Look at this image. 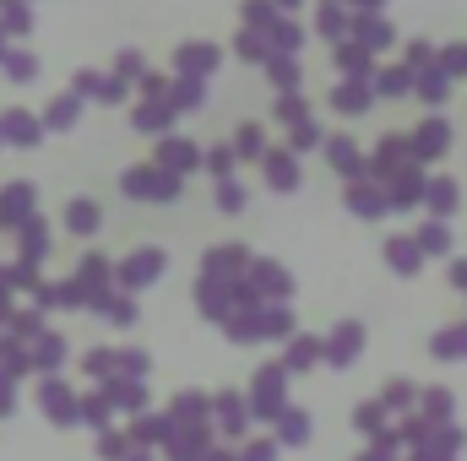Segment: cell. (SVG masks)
I'll use <instances>...</instances> for the list:
<instances>
[{
  "label": "cell",
  "instance_id": "1",
  "mask_svg": "<svg viewBox=\"0 0 467 461\" xmlns=\"http://www.w3.org/2000/svg\"><path fill=\"white\" fill-rule=\"evenodd\" d=\"M244 407H250V418H277V413L288 407V369H283V364H266V369L255 374Z\"/></svg>",
  "mask_w": 467,
  "mask_h": 461
},
{
  "label": "cell",
  "instance_id": "2",
  "mask_svg": "<svg viewBox=\"0 0 467 461\" xmlns=\"http://www.w3.org/2000/svg\"><path fill=\"white\" fill-rule=\"evenodd\" d=\"M358 353H364V326H358V321H343V326L321 343V358H327L332 369H348Z\"/></svg>",
  "mask_w": 467,
  "mask_h": 461
},
{
  "label": "cell",
  "instance_id": "3",
  "mask_svg": "<svg viewBox=\"0 0 467 461\" xmlns=\"http://www.w3.org/2000/svg\"><path fill=\"white\" fill-rule=\"evenodd\" d=\"M38 402H44V413H49L55 424H82V402H77V396H71V391L55 380V374L38 385Z\"/></svg>",
  "mask_w": 467,
  "mask_h": 461
},
{
  "label": "cell",
  "instance_id": "4",
  "mask_svg": "<svg viewBox=\"0 0 467 461\" xmlns=\"http://www.w3.org/2000/svg\"><path fill=\"white\" fill-rule=\"evenodd\" d=\"M244 271H250V288H255L261 304H266V299H288V288H294L277 261H255V266H244Z\"/></svg>",
  "mask_w": 467,
  "mask_h": 461
},
{
  "label": "cell",
  "instance_id": "5",
  "mask_svg": "<svg viewBox=\"0 0 467 461\" xmlns=\"http://www.w3.org/2000/svg\"><path fill=\"white\" fill-rule=\"evenodd\" d=\"M196 304H202V315H207V321H229V315H234L229 282H218V277H202V288H196Z\"/></svg>",
  "mask_w": 467,
  "mask_h": 461
},
{
  "label": "cell",
  "instance_id": "6",
  "mask_svg": "<svg viewBox=\"0 0 467 461\" xmlns=\"http://www.w3.org/2000/svg\"><path fill=\"white\" fill-rule=\"evenodd\" d=\"M158 271H163V255H158V250H136V255L119 266V282H125V288H147V282H158Z\"/></svg>",
  "mask_w": 467,
  "mask_h": 461
},
{
  "label": "cell",
  "instance_id": "7",
  "mask_svg": "<svg viewBox=\"0 0 467 461\" xmlns=\"http://www.w3.org/2000/svg\"><path fill=\"white\" fill-rule=\"evenodd\" d=\"M104 396H109V407H119V413H136V418L147 413V385H141V380H125V374H119V380L104 385Z\"/></svg>",
  "mask_w": 467,
  "mask_h": 461
},
{
  "label": "cell",
  "instance_id": "8",
  "mask_svg": "<svg viewBox=\"0 0 467 461\" xmlns=\"http://www.w3.org/2000/svg\"><path fill=\"white\" fill-rule=\"evenodd\" d=\"M213 413H218L223 435H244V429H250V407H244V396H234V391L213 396Z\"/></svg>",
  "mask_w": 467,
  "mask_h": 461
},
{
  "label": "cell",
  "instance_id": "9",
  "mask_svg": "<svg viewBox=\"0 0 467 461\" xmlns=\"http://www.w3.org/2000/svg\"><path fill=\"white\" fill-rule=\"evenodd\" d=\"M310 440V413L305 407H283L277 413V446H305Z\"/></svg>",
  "mask_w": 467,
  "mask_h": 461
},
{
  "label": "cell",
  "instance_id": "10",
  "mask_svg": "<svg viewBox=\"0 0 467 461\" xmlns=\"http://www.w3.org/2000/svg\"><path fill=\"white\" fill-rule=\"evenodd\" d=\"M244 266H250V261H244V250H239V244H223V250H213V255H207V277H218V282H234Z\"/></svg>",
  "mask_w": 467,
  "mask_h": 461
},
{
  "label": "cell",
  "instance_id": "11",
  "mask_svg": "<svg viewBox=\"0 0 467 461\" xmlns=\"http://www.w3.org/2000/svg\"><path fill=\"white\" fill-rule=\"evenodd\" d=\"M386 261H391V271L413 277V271L424 266V250H419V239H391V244H386Z\"/></svg>",
  "mask_w": 467,
  "mask_h": 461
},
{
  "label": "cell",
  "instance_id": "12",
  "mask_svg": "<svg viewBox=\"0 0 467 461\" xmlns=\"http://www.w3.org/2000/svg\"><path fill=\"white\" fill-rule=\"evenodd\" d=\"M66 364V343L55 337V332H38L33 337V369H44V374H55Z\"/></svg>",
  "mask_w": 467,
  "mask_h": 461
},
{
  "label": "cell",
  "instance_id": "13",
  "mask_svg": "<svg viewBox=\"0 0 467 461\" xmlns=\"http://www.w3.org/2000/svg\"><path fill=\"white\" fill-rule=\"evenodd\" d=\"M169 418H174V424H207V418H213V402L196 396V391H185V396H174Z\"/></svg>",
  "mask_w": 467,
  "mask_h": 461
},
{
  "label": "cell",
  "instance_id": "14",
  "mask_svg": "<svg viewBox=\"0 0 467 461\" xmlns=\"http://www.w3.org/2000/svg\"><path fill=\"white\" fill-rule=\"evenodd\" d=\"M310 364H321V337H288V353H283V369L294 374V369H310Z\"/></svg>",
  "mask_w": 467,
  "mask_h": 461
},
{
  "label": "cell",
  "instance_id": "15",
  "mask_svg": "<svg viewBox=\"0 0 467 461\" xmlns=\"http://www.w3.org/2000/svg\"><path fill=\"white\" fill-rule=\"evenodd\" d=\"M430 353H435V358H446V364L467 358V321H462V326H446V332L430 343Z\"/></svg>",
  "mask_w": 467,
  "mask_h": 461
},
{
  "label": "cell",
  "instance_id": "16",
  "mask_svg": "<svg viewBox=\"0 0 467 461\" xmlns=\"http://www.w3.org/2000/svg\"><path fill=\"white\" fill-rule=\"evenodd\" d=\"M255 326H261V337H294V315H288L283 304H261Z\"/></svg>",
  "mask_w": 467,
  "mask_h": 461
},
{
  "label": "cell",
  "instance_id": "17",
  "mask_svg": "<svg viewBox=\"0 0 467 461\" xmlns=\"http://www.w3.org/2000/svg\"><path fill=\"white\" fill-rule=\"evenodd\" d=\"M419 407H424V418H430V424H451V391H446V385L419 391Z\"/></svg>",
  "mask_w": 467,
  "mask_h": 461
},
{
  "label": "cell",
  "instance_id": "18",
  "mask_svg": "<svg viewBox=\"0 0 467 461\" xmlns=\"http://www.w3.org/2000/svg\"><path fill=\"white\" fill-rule=\"evenodd\" d=\"M413 402H419L413 380H386V391H380V407H386V413H408Z\"/></svg>",
  "mask_w": 467,
  "mask_h": 461
},
{
  "label": "cell",
  "instance_id": "19",
  "mask_svg": "<svg viewBox=\"0 0 467 461\" xmlns=\"http://www.w3.org/2000/svg\"><path fill=\"white\" fill-rule=\"evenodd\" d=\"M255 315H261V310H234L229 321H223L234 343H261V326H255Z\"/></svg>",
  "mask_w": 467,
  "mask_h": 461
},
{
  "label": "cell",
  "instance_id": "20",
  "mask_svg": "<svg viewBox=\"0 0 467 461\" xmlns=\"http://www.w3.org/2000/svg\"><path fill=\"white\" fill-rule=\"evenodd\" d=\"M266 179H272V190H294V185H299L294 158H272V163H266Z\"/></svg>",
  "mask_w": 467,
  "mask_h": 461
},
{
  "label": "cell",
  "instance_id": "21",
  "mask_svg": "<svg viewBox=\"0 0 467 461\" xmlns=\"http://www.w3.org/2000/svg\"><path fill=\"white\" fill-rule=\"evenodd\" d=\"M419 250H424V255H446V250H451V233H446V223H424V233H419Z\"/></svg>",
  "mask_w": 467,
  "mask_h": 461
},
{
  "label": "cell",
  "instance_id": "22",
  "mask_svg": "<svg viewBox=\"0 0 467 461\" xmlns=\"http://www.w3.org/2000/svg\"><path fill=\"white\" fill-rule=\"evenodd\" d=\"M109 413H115V407H109V396H104V391L82 402V424H93V429H104V424H109Z\"/></svg>",
  "mask_w": 467,
  "mask_h": 461
},
{
  "label": "cell",
  "instance_id": "23",
  "mask_svg": "<svg viewBox=\"0 0 467 461\" xmlns=\"http://www.w3.org/2000/svg\"><path fill=\"white\" fill-rule=\"evenodd\" d=\"M130 451H136V446H130V435H99V456H104V461H125Z\"/></svg>",
  "mask_w": 467,
  "mask_h": 461
},
{
  "label": "cell",
  "instance_id": "24",
  "mask_svg": "<svg viewBox=\"0 0 467 461\" xmlns=\"http://www.w3.org/2000/svg\"><path fill=\"white\" fill-rule=\"evenodd\" d=\"M446 136H451V130H446L441 119H435V125H424V130H419V152H430V158H435V152H446Z\"/></svg>",
  "mask_w": 467,
  "mask_h": 461
},
{
  "label": "cell",
  "instance_id": "25",
  "mask_svg": "<svg viewBox=\"0 0 467 461\" xmlns=\"http://www.w3.org/2000/svg\"><path fill=\"white\" fill-rule=\"evenodd\" d=\"M424 196H430V207H435V212H451V207H457V190H451V179H435Z\"/></svg>",
  "mask_w": 467,
  "mask_h": 461
},
{
  "label": "cell",
  "instance_id": "26",
  "mask_svg": "<svg viewBox=\"0 0 467 461\" xmlns=\"http://www.w3.org/2000/svg\"><path fill=\"white\" fill-rule=\"evenodd\" d=\"M353 212H364V218H375V212H386V196H375V190H353Z\"/></svg>",
  "mask_w": 467,
  "mask_h": 461
},
{
  "label": "cell",
  "instance_id": "27",
  "mask_svg": "<svg viewBox=\"0 0 467 461\" xmlns=\"http://www.w3.org/2000/svg\"><path fill=\"white\" fill-rule=\"evenodd\" d=\"M180 66H185V71H207V66H218V55H213V49H202V44H191Z\"/></svg>",
  "mask_w": 467,
  "mask_h": 461
},
{
  "label": "cell",
  "instance_id": "28",
  "mask_svg": "<svg viewBox=\"0 0 467 461\" xmlns=\"http://www.w3.org/2000/svg\"><path fill=\"white\" fill-rule=\"evenodd\" d=\"M234 461H277V440H255V446H244Z\"/></svg>",
  "mask_w": 467,
  "mask_h": 461
},
{
  "label": "cell",
  "instance_id": "29",
  "mask_svg": "<svg viewBox=\"0 0 467 461\" xmlns=\"http://www.w3.org/2000/svg\"><path fill=\"white\" fill-rule=\"evenodd\" d=\"M71 229H77V233H93V229H99V212H93L88 201H77V207H71Z\"/></svg>",
  "mask_w": 467,
  "mask_h": 461
},
{
  "label": "cell",
  "instance_id": "30",
  "mask_svg": "<svg viewBox=\"0 0 467 461\" xmlns=\"http://www.w3.org/2000/svg\"><path fill=\"white\" fill-rule=\"evenodd\" d=\"M332 104H337V109H348V115H358V109H364L369 98H364L358 87H337V93H332Z\"/></svg>",
  "mask_w": 467,
  "mask_h": 461
},
{
  "label": "cell",
  "instance_id": "31",
  "mask_svg": "<svg viewBox=\"0 0 467 461\" xmlns=\"http://www.w3.org/2000/svg\"><path fill=\"white\" fill-rule=\"evenodd\" d=\"M88 374L109 380V374H115V353H104V347H99V353H88Z\"/></svg>",
  "mask_w": 467,
  "mask_h": 461
},
{
  "label": "cell",
  "instance_id": "32",
  "mask_svg": "<svg viewBox=\"0 0 467 461\" xmlns=\"http://www.w3.org/2000/svg\"><path fill=\"white\" fill-rule=\"evenodd\" d=\"M27 212V190H11L5 201H0V218H22Z\"/></svg>",
  "mask_w": 467,
  "mask_h": 461
},
{
  "label": "cell",
  "instance_id": "33",
  "mask_svg": "<svg viewBox=\"0 0 467 461\" xmlns=\"http://www.w3.org/2000/svg\"><path fill=\"white\" fill-rule=\"evenodd\" d=\"M332 163H337V169H358V158H353L348 141H332Z\"/></svg>",
  "mask_w": 467,
  "mask_h": 461
},
{
  "label": "cell",
  "instance_id": "34",
  "mask_svg": "<svg viewBox=\"0 0 467 461\" xmlns=\"http://www.w3.org/2000/svg\"><path fill=\"white\" fill-rule=\"evenodd\" d=\"M244 16H250V22H261V27H272V5H266V0H250V5H244Z\"/></svg>",
  "mask_w": 467,
  "mask_h": 461
},
{
  "label": "cell",
  "instance_id": "35",
  "mask_svg": "<svg viewBox=\"0 0 467 461\" xmlns=\"http://www.w3.org/2000/svg\"><path fill=\"white\" fill-rule=\"evenodd\" d=\"M239 152H261V130L244 125V130H239Z\"/></svg>",
  "mask_w": 467,
  "mask_h": 461
},
{
  "label": "cell",
  "instance_id": "36",
  "mask_svg": "<svg viewBox=\"0 0 467 461\" xmlns=\"http://www.w3.org/2000/svg\"><path fill=\"white\" fill-rule=\"evenodd\" d=\"M441 93H446V82H441V77H424V98L441 104Z\"/></svg>",
  "mask_w": 467,
  "mask_h": 461
},
{
  "label": "cell",
  "instance_id": "37",
  "mask_svg": "<svg viewBox=\"0 0 467 461\" xmlns=\"http://www.w3.org/2000/svg\"><path fill=\"white\" fill-rule=\"evenodd\" d=\"M5 413H11V374L0 369V418H5Z\"/></svg>",
  "mask_w": 467,
  "mask_h": 461
},
{
  "label": "cell",
  "instance_id": "38",
  "mask_svg": "<svg viewBox=\"0 0 467 461\" xmlns=\"http://www.w3.org/2000/svg\"><path fill=\"white\" fill-rule=\"evenodd\" d=\"M358 461H397V456H391V451H380V446H369V451H364Z\"/></svg>",
  "mask_w": 467,
  "mask_h": 461
},
{
  "label": "cell",
  "instance_id": "39",
  "mask_svg": "<svg viewBox=\"0 0 467 461\" xmlns=\"http://www.w3.org/2000/svg\"><path fill=\"white\" fill-rule=\"evenodd\" d=\"M451 282H457V288H467V261H457V266H451Z\"/></svg>",
  "mask_w": 467,
  "mask_h": 461
},
{
  "label": "cell",
  "instance_id": "40",
  "mask_svg": "<svg viewBox=\"0 0 467 461\" xmlns=\"http://www.w3.org/2000/svg\"><path fill=\"white\" fill-rule=\"evenodd\" d=\"M413 461H457V456H441V451H413Z\"/></svg>",
  "mask_w": 467,
  "mask_h": 461
},
{
  "label": "cell",
  "instance_id": "41",
  "mask_svg": "<svg viewBox=\"0 0 467 461\" xmlns=\"http://www.w3.org/2000/svg\"><path fill=\"white\" fill-rule=\"evenodd\" d=\"M196 461H234L229 451H207V456H196Z\"/></svg>",
  "mask_w": 467,
  "mask_h": 461
},
{
  "label": "cell",
  "instance_id": "42",
  "mask_svg": "<svg viewBox=\"0 0 467 461\" xmlns=\"http://www.w3.org/2000/svg\"><path fill=\"white\" fill-rule=\"evenodd\" d=\"M125 461H152V456H147V451H130V456H125Z\"/></svg>",
  "mask_w": 467,
  "mask_h": 461
}]
</instances>
